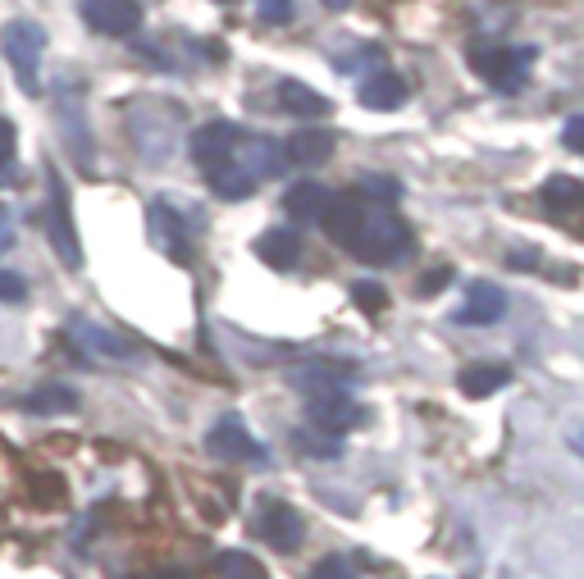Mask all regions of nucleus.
<instances>
[{
    "mask_svg": "<svg viewBox=\"0 0 584 579\" xmlns=\"http://www.w3.org/2000/svg\"><path fill=\"white\" fill-rule=\"evenodd\" d=\"M206 228L202 210L197 206H174V201H155L146 210V234L155 242V251H165L174 265H187L192 260V242H197V234Z\"/></svg>",
    "mask_w": 584,
    "mask_h": 579,
    "instance_id": "1",
    "label": "nucleus"
},
{
    "mask_svg": "<svg viewBox=\"0 0 584 579\" xmlns=\"http://www.w3.org/2000/svg\"><path fill=\"white\" fill-rule=\"evenodd\" d=\"M411 251H416L411 228L393 210H383V206L366 215L361 234L352 238V256H361L366 265H402Z\"/></svg>",
    "mask_w": 584,
    "mask_h": 579,
    "instance_id": "2",
    "label": "nucleus"
},
{
    "mask_svg": "<svg viewBox=\"0 0 584 579\" xmlns=\"http://www.w3.org/2000/svg\"><path fill=\"white\" fill-rule=\"evenodd\" d=\"M0 51H6V60L14 69L19 92H28V96L42 92V55H47V28L42 23H28V19L6 23L0 28Z\"/></svg>",
    "mask_w": 584,
    "mask_h": 579,
    "instance_id": "3",
    "label": "nucleus"
},
{
    "mask_svg": "<svg viewBox=\"0 0 584 579\" xmlns=\"http://www.w3.org/2000/svg\"><path fill=\"white\" fill-rule=\"evenodd\" d=\"M129 128H133L137 151H142L151 165H161V161L174 156V146H178V120H174V110L165 101H137L129 110Z\"/></svg>",
    "mask_w": 584,
    "mask_h": 579,
    "instance_id": "4",
    "label": "nucleus"
},
{
    "mask_svg": "<svg viewBox=\"0 0 584 579\" xmlns=\"http://www.w3.org/2000/svg\"><path fill=\"white\" fill-rule=\"evenodd\" d=\"M471 64L489 87L521 92V83L530 79V64H534V46H475Z\"/></svg>",
    "mask_w": 584,
    "mask_h": 579,
    "instance_id": "5",
    "label": "nucleus"
},
{
    "mask_svg": "<svg viewBox=\"0 0 584 579\" xmlns=\"http://www.w3.org/2000/svg\"><path fill=\"white\" fill-rule=\"evenodd\" d=\"M238 146H243V128H238V124H224V120H215V124H202L197 133H192V142H187L192 161H197L206 174L224 169L233 156H238Z\"/></svg>",
    "mask_w": 584,
    "mask_h": 579,
    "instance_id": "6",
    "label": "nucleus"
},
{
    "mask_svg": "<svg viewBox=\"0 0 584 579\" xmlns=\"http://www.w3.org/2000/svg\"><path fill=\"white\" fill-rule=\"evenodd\" d=\"M256 534H260L275 552H297V548H301L306 525H301L297 507H288V502H275V497H265V502H260V511H256Z\"/></svg>",
    "mask_w": 584,
    "mask_h": 579,
    "instance_id": "7",
    "label": "nucleus"
},
{
    "mask_svg": "<svg viewBox=\"0 0 584 579\" xmlns=\"http://www.w3.org/2000/svg\"><path fill=\"white\" fill-rule=\"evenodd\" d=\"M42 224H47V238H51L60 265H69V269L83 265V251H78V234H73V215H69V197H64V183H60L55 174H51V201H47Z\"/></svg>",
    "mask_w": 584,
    "mask_h": 579,
    "instance_id": "8",
    "label": "nucleus"
},
{
    "mask_svg": "<svg viewBox=\"0 0 584 579\" xmlns=\"http://www.w3.org/2000/svg\"><path fill=\"white\" fill-rule=\"evenodd\" d=\"M69 338L96 361H133L137 356V347L124 333H114L110 324H96V320H83V316L69 320Z\"/></svg>",
    "mask_w": 584,
    "mask_h": 579,
    "instance_id": "9",
    "label": "nucleus"
},
{
    "mask_svg": "<svg viewBox=\"0 0 584 579\" xmlns=\"http://www.w3.org/2000/svg\"><path fill=\"white\" fill-rule=\"evenodd\" d=\"M83 23L96 37H133L142 28V6L137 0H83Z\"/></svg>",
    "mask_w": 584,
    "mask_h": 579,
    "instance_id": "10",
    "label": "nucleus"
},
{
    "mask_svg": "<svg viewBox=\"0 0 584 579\" xmlns=\"http://www.w3.org/2000/svg\"><path fill=\"white\" fill-rule=\"evenodd\" d=\"M206 452L215 461H265V447L247 434V424L238 415H219L206 434Z\"/></svg>",
    "mask_w": 584,
    "mask_h": 579,
    "instance_id": "11",
    "label": "nucleus"
},
{
    "mask_svg": "<svg viewBox=\"0 0 584 579\" xmlns=\"http://www.w3.org/2000/svg\"><path fill=\"white\" fill-rule=\"evenodd\" d=\"M288 379L306 397H320V393H347L357 383V370L342 361H301V365H293Z\"/></svg>",
    "mask_w": 584,
    "mask_h": 579,
    "instance_id": "12",
    "label": "nucleus"
},
{
    "mask_svg": "<svg viewBox=\"0 0 584 579\" xmlns=\"http://www.w3.org/2000/svg\"><path fill=\"white\" fill-rule=\"evenodd\" d=\"M306 420L316 424L320 434H347V430H357V424L366 420V406L352 402L347 393H320V397L306 402Z\"/></svg>",
    "mask_w": 584,
    "mask_h": 579,
    "instance_id": "13",
    "label": "nucleus"
},
{
    "mask_svg": "<svg viewBox=\"0 0 584 579\" xmlns=\"http://www.w3.org/2000/svg\"><path fill=\"white\" fill-rule=\"evenodd\" d=\"M366 215H370V206L357 197V192H338V197H329L320 224H325V234H329L338 247H352V238L361 234Z\"/></svg>",
    "mask_w": 584,
    "mask_h": 579,
    "instance_id": "14",
    "label": "nucleus"
},
{
    "mask_svg": "<svg viewBox=\"0 0 584 579\" xmlns=\"http://www.w3.org/2000/svg\"><path fill=\"white\" fill-rule=\"evenodd\" d=\"M502 311H508V292L493 288V283H471V288H465L461 311L452 316V324H461V329H484V324H498Z\"/></svg>",
    "mask_w": 584,
    "mask_h": 579,
    "instance_id": "15",
    "label": "nucleus"
},
{
    "mask_svg": "<svg viewBox=\"0 0 584 579\" xmlns=\"http://www.w3.org/2000/svg\"><path fill=\"white\" fill-rule=\"evenodd\" d=\"M233 165L260 183V178H275L288 161H284V146H279L275 137H247V142L238 146V156H233Z\"/></svg>",
    "mask_w": 584,
    "mask_h": 579,
    "instance_id": "16",
    "label": "nucleus"
},
{
    "mask_svg": "<svg viewBox=\"0 0 584 579\" xmlns=\"http://www.w3.org/2000/svg\"><path fill=\"white\" fill-rule=\"evenodd\" d=\"M329 156H334V137L320 133V128L293 133V137L284 142V161H288V165H301V169H316V165H325Z\"/></svg>",
    "mask_w": 584,
    "mask_h": 579,
    "instance_id": "17",
    "label": "nucleus"
},
{
    "mask_svg": "<svg viewBox=\"0 0 584 579\" xmlns=\"http://www.w3.org/2000/svg\"><path fill=\"white\" fill-rule=\"evenodd\" d=\"M329 197H334V192H329L325 183L301 178V183H293V187L284 192V210H288L297 224H306V219H320V215H325Z\"/></svg>",
    "mask_w": 584,
    "mask_h": 579,
    "instance_id": "18",
    "label": "nucleus"
},
{
    "mask_svg": "<svg viewBox=\"0 0 584 579\" xmlns=\"http://www.w3.org/2000/svg\"><path fill=\"white\" fill-rule=\"evenodd\" d=\"M357 96H361L366 110H398L407 101V83L398 79L393 69H375L370 79L357 87Z\"/></svg>",
    "mask_w": 584,
    "mask_h": 579,
    "instance_id": "19",
    "label": "nucleus"
},
{
    "mask_svg": "<svg viewBox=\"0 0 584 579\" xmlns=\"http://www.w3.org/2000/svg\"><path fill=\"white\" fill-rule=\"evenodd\" d=\"M457 383H461L465 397H493L498 389H508V383H512V370L508 365H493V361H475V365H465L457 374Z\"/></svg>",
    "mask_w": 584,
    "mask_h": 579,
    "instance_id": "20",
    "label": "nucleus"
},
{
    "mask_svg": "<svg viewBox=\"0 0 584 579\" xmlns=\"http://www.w3.org/2000/svg\"><path fill=\"white\" fill-rule=\"evenodd\" d=\"M256 256L269 269H293L301 260V238L293 234V228H269V234L256 238Z\"/></svg>",
    "mask_w": 584,
    "mask_h": 579,
    "instance_id": "21",
    "label": "nucleus"
},
{
    "mask_svg": "<svg viewBox=\"0 0 584 579\" xmlns=\"http://www.w3.org/2000/svg\"><path fill=\"white\" fill-rule=\"evenodd\" d=\"M279 110H288V114H297V120H325V114L334 110L320 92H310L306 83H293V79H284L279 83Z\"/></svg>",
    "mask_w": 584,
    "mask_h": 579,
    "instance_id": "22",
    "label": "nucleus"
},
{
    "mask_svg": "<svg viewBox=\"0 0 584 579\" xmlns=\"http://www.w3.org/2000/svg\"><path fill=\"white\" fill-rule=\"evenodd\" d=\"M23 411H32V415H69V411H78V393L64 389V383H47V389H32L23 397Z\"/></svg>",
    "mask_w": 584,
    "mask_h": 579,
    "instance_id": "23",
    "label": "nucleus"
},
{
    "mask_svg": "<svg viewBox=\"0 0 584 579\" xmlns=\"http://www.w3.org/2000/svg\"><path fill=\"white\" fill-rule=\"evenodd\" d=\"M543 206H549L553 215L584 210V183H580V178H566V174L549 178V183H543Z\"/></svg>",
    "mask_w": 584,
    "mask_h": 579,
    "instance_id": "24",
    "label": "nucleus"
},
{
    "mask_svg": "<svg viewBox=\"0 0 584 579\" xmlns=\"http://www.w3.org/2000/svg\"><path fill=\"white\" fill-rule=\"evenodd\" d=\"M211 187L219 192V201H243V197H252V192H256L260 183H256L252 174H243L238 165L228 161L224 169H215V174H211Z\"/></svg>",
    "mask_w": 584,
    "mask_h": 579,
    "instance_id": "25",
    "label": "nucleus"
},
{
    "mask_svg": "<svg viewBox=\"0 0 584 579\" xmlns=\"http://www.w3.org/2000/svg\"><path fill=\"white\" fill-rule=\"evenodd\" d=\"M215 575L219 579H269L265 566L252 552H219L215 557Z\"/></svg>",
    "mask_w": 584,
    "mask_h": 579,
    "instance_id": "26",
    "label": "nucleus"
},
{
    "mask_svg": "<svg viewBox=\"0 0 584 579\" xmlns=\"http://www.w3.org/2000/svg\"><path fill=\"white\" fill-rule=\"evenodd\" d=\"M357 197L370 206H393V201H402V183L398 178H383V174H366L361 183H357Z\"/></svg>",
    "mask_w": 584,
    "mask_h": 579,
    "instance_id": "27",
    "label": "nucleus"
},
{
    "mask_svg": "<svg viewBox=\"0 0 584 579\" xmlns=\"http://www.w3.org/2000/svg\"><path fill=\"white\" fill-rule=\"evenodd\" d=\"M352 301L361 306V311H370V316H379L383 311V306H388V292L375 283V279H357L352 283Z\"/></svg>",
    "mask_w": 584,
    "mask_h": 579,
    "instance_id": "28",
    "label": "nucleus"
},
{
    "mask_svg": "<svg viewBox=\"0 0 584 579\" xmlns=\"http://www.w3.org/2000/svg\"><path fill=\"white\" fill-rule=\"evenodd\" d=\"M297 447L310 452V456H338L342 452L338 438H316V430H297Z\"/></svg>",
    "mask_w": 584,
    "mask_h": 579,
    "instance_id": "29",
    "label": "nucleus"
},
{
    "mask_svg": "<svg viewBox=\"0 0 584 579\" xmlns=\"http://www.w3.org/2000/svg\"><path fill=\"white\" fill-rule=\"evenodd\" d=\"M310 579H357V570L347 566L342 557H325V561L310 566Z\"/></svg>",
    "mask_w": 584,
    "mask_h": 579,
    "instance_id": "30",
    "label": "nucleus"
},
{
    "mask_svg": "<svg viewBox=\"0 0 584 579\" xmlns=\"http://www.w3.org/2000/svg\"><path fill=\"white\" fill-rule=\"evenodd\" d=\"M260 23H288L293 19V0H256Z\"/></svg>",
    "mask_w": 584,
    "mask_h": 579,
    "instance_id": "31",
    "label": "nucleus"
},
{
    "mask_svg": "<svg viewBox=\"0 0 584 579\" xmlns=\"http://www.w3.org/2000/svg\"><path fill=\"white\" fill-rule=\"evenodd\" d=\"M23 297H28L23 275H14V269H0V301H23Z\"/></svg>",
    "mask_w": 584,
    "mask_h": 579,
    "instance_id": "32",
    "label": "nucleus"
},
{
    "mask_svg": "<svg viewBox=\"0 0 584 579\" xmlns=\"http://www.w3.org/2000/svg\"><path fill=\"white\" fill-rule=\"evenodd\" d=\"M10 165H14V124L0 120V174H10ZM0 183H6V178H0Z\"/></svg>",
    "mask_w": 584,
    "mask_h": 579,
    "instance_id": "33",
    "label": "nucleus"
},
{
    "mask_svg": "<svg viewBox=\"0 0 584 579\" xmlns=\"http://www.w3.org/2000/svg\"><path fill=\"white\" fill-rule=\"evenodd\" d=\"M448 279H452V269H448V265H443V269H430V275L420 279V288H416V292H420V297H434V292H443V283H448Z\"/></svg>",
    "mask_w": 584,
    "mask_h": 579,
    "instance_id": "34",
    "label": "nucleus"
},
{
    "mask_svg": "<svg viewBox=\"0 0 584 579\" xmlns=\"http://www.w3.org/2000/svg\"><path fill=\"white\" fill-rule=\"evenodd\" d=\"M562 146H571V151H584V114H575V120H566V128H562Z\"/></svg>",
    "mask_w": 584,
    "mask_h": 579,
    "instance_id": "35",
    "label": "nucleus"
},
{
    "mask_svg": "<svg viewBox=\"0 0 584 579\" xmlns=\"http://www.w3.org/2000/svg\"><path fill=\"white\" fill-rule=\"evenodd\" d=\"M10 242H14V215L0 206V247H10Z\"/></svg>",
    "mask_w": 584,
    "mask_h": 579,
    "instance_id": "36",
    "label": "nucleus"
},
{
    "mask_svg": "<svg viewBox=\"0 0 584 579\" xmlns=\"http://www.w3.org/2000/svg\"><path fill=\"white\" fill-rule=\"evenodd\" d=\"M571 447H575V452H580V456H584V430H580V434H575V438H571Z\"/></svg>",
    "mask_w": 584,
    "mask_h": 579,
    "instance_id": "37",
    "label": "nucleus"
},
{
    "mask_svg": "<svg viewBox=\"0 0 584 579\" xmlns=\"http://www.w3.org/2000/svg\"><path fill=\"white\" fill-rule=\"evenodd\" d=\"M325 6H329V10H347V6H352V0H325Z\"/></svg>",
    "mask_w": 584,
    "mask_h": 579,
    "instance_id": "38",
    "label": "nucleus"
},
{
    "mask_svg": "<svg viewBox=\"0 0 584 579\" xmlns=\"http://www.w3.org/2000/svg\"><path fill=\"white\" fill-rule=\"evenodd\" d=\"M161 579H187V575H178V570H165V575H161Z\"/></svg>",
    "mask_w": 584,
    "mask_h": 579,
    "instance_id": "39",
    "label": "nucleus"
}]
</instances>
